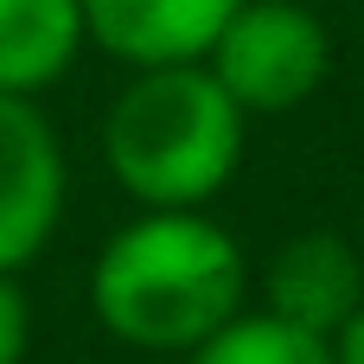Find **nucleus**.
Segmentation results:
<instances>
[{
    "mask_svg": "<svg viewBox=\"0 0 364 364\" xmlns=\"http://www.w3.org/2000/svg\"><path fill=\"white\" fill-rule=\"evenodd\" d=\"M243 0H83V32L128 70L205 64Z\"/></svg>",
    "mask_w": 364,
    "mask_h": 364,
    "instance_id": "6",
    "label": "nucleus"
},
{
    "mask_svg": "<svg viewBox=\"0 0 364 364\" xmlns=\"http://www.w3.org/2000/svg\"><path fill=\"white\" fill-rule=\"evenodd\" d=\"M205 70L243 115H288L326 83L333 32L301 0H243L205 51Z\"/></svg>",
    "mask_w": 364,
    "mask_h": 364,
    "instance_id": "3",
    "label": "nucleus"
},
{
    "mask_svg": "<svg viewBox=\"0 0 364 364\" xmlns=\"http://www.w3.org/2000/svg\"><path fill=\"white\" fill-rule=\"evenodd\" d=\"M333 358L339 364H364V301H358V314L333 333Z\"/></svg>",
    "mask_w": 364,
    "mask_h": 364,
    "instance_id": "10",
    "label": "nucleus"
},
{
    "mask_svg": "<svg viewBox=\"0 0 364 364\" xmlns=\"http://www.w3.org/2000/svg\"><path fill=\"white\" fill-rule=\"evenodd\" d=\"M70 160L38 96L0 90V275H19L64 224Z\"/></svg>",
    "mask_w": 364,
    "mask_h": 364,
    "instance_id": "4",
    "label": "nucleus"
},
{
    "mask_svg": "<svg viewBox=\"0 0 364 364\" xmlns=\"http://www.w3.org/2000/svg\"><path fill=\"white\" fill-rule=\"evenodd\" d=\"M26 346H32V301L19 275H0V364H26Z\"/></svg>",
    "mask_w": 364,
    "mask_h": 364,
    "instance_id": "9",
    "label": "nucleus"
},
{
    "mask_svg": "<svg viewBox=\"0 0 364 364\" xmlns=\"http://www.w3.org/2000/svg\"><path fill=\"white\" fill-rule=\"evenodd\" d=\"M83 45V0H0V90H51Z\"/></svg>",
    "mask_w": 364,
    "mask_h": 364,
    "instance_id": "7",
    "label": "nucleus"
},
{
    "mask_svg": "<svg viewBox=\"0 0 364 364\" xmlns=\"http://www.w3.org/2000/svg\"><path fill=\"white\" fill-rule=\"evenodd\" d=\"M250 262L205 211H141L90 262V307L134 352H198L243 314Z\"/></svg>",
    "mask_w": 364,
    "mask_h": 364,
    "instance_id": "1",
    "label": "nucleus"
},
{
    "mask_svg": "<svg viewBox=\"0 0 364 364\" xmlns=\"http://www.w3.org/2000/svg\"><path fill=\"white\" fill-rule=\"evenodd\" d=\"M186 364H339L333 339H314L275 314H237L224 333H211L198 352H186Z\"/></svg>",
    "mask_w": 364,
    "mask_h": 364,
    "instance_id": "8",
    "label": "nucleus"
},
{
    "mask_svg": "<svg viewBox=\"0 0 364 364\" xmlns=\"http://www.w3.org/2000/svg\"><path fill=\"white\" fill-rule=\"evenodd\" d=\"M250 115L205 64L134 70L102 115L109 179L141 211H205L243 166Z\"/></svg>",
    "mask_w": 364,
    "mask_h": 364,
    "instance_id": "2",
    "label": "nucleus"
},
{
    "mask_svg": "<svg viewBox=\"0 0 364 364\" xmlns=\"http://www.w3.org/2000/svg\"><path fill=\"white\" fill-rule=\"evenodd\" d=\"M358 301H364V262L339 230H301L262 269V314H275L314 339H333L358 314Z\"/></svg>",
    "mask_w": 364,
    "mask_h": 364,
    "instance_id": "5",
    "label": "nucleus"
}]
</instances>
